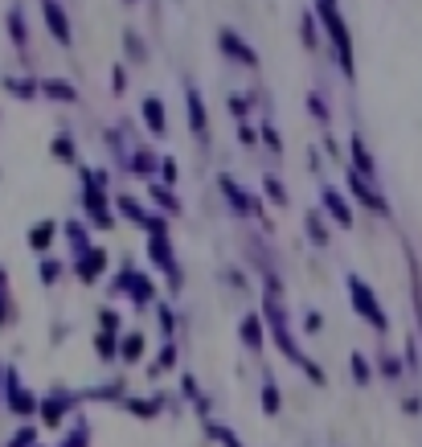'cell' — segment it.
Instances as JSON below:
<instances>
[{
    "label": "cell",
    "instance_id": "obj_1",
    "mask_svg": "<svg viewBox=\"0 0 422 447\" xmlns=\"http://www.w3.org/2000/svg\"><path fill=\"white\" fill-rule=\"evenodd\" d=\"M259 316H262V324H267V332H271V341L279 345V353H283L295 369H304V365H308V353L299 349L292 324H287V304H283L279 275H267V292H262V312Z\"/></svg>",
    "mask_w": 422,
    "mask_h": 447
},
{
    "label": "cell",
    "instance_id": "obj_2",
    "mask_svg": "<svg viewBox=\"0 0 422 447\" xmlns=\"http://www.w3.org/2000/svg\"><path fill=\"white\" fill-rule=\"evenodd\" d=\"M316 21L328 34L332 50H336V66H341L344 78H353V34H349V21L341 17V4L336 0H316Z\"/></svg>",
    "mask_w": 422,
    "mask_h": 447
},
{
    "label": "cell",
    "instance_id": "obj_3",
    "mask_svg": "<svg viewBox=\"0 0 422 447\" xmlns=\"http://www.w3.org/2000/svg\"><path fill=\"white\" fill-rule=\"evenodd\" d=\"M156 292H160V287H156V279H152L148 271L123 267L111 279V292H107V296H128L135 308H152V304H156Z\"/></svg>",
    "mask_w": 422,
    "mask_h": 447
},
{
    "label": "cell",
    "instance_id": "obj_4",
    "mask_svg": "<svg viewBox=\"0 0 422 447\" xmlns=\"http://www.w3.org/2000/svg\"><path fill=\"white\" fill-rule=\"evenodd\" d=\"M344 287H349V304H353V312H357L361 320H369V329H377V332L390 329V316H386V308H381V299L374 296V287L361 279V275H349Z\"/></svg>",
    "mask_w": 422,
    "mask_h": 447
},
{
    "label": "cell",
    "instance_id": "obj_5",
    "mask_svg": "<svg viewBox=\"0 0 422 447\" xmlns=\"http://www.w3.org/2000/svg\"><path fill=\"white\" fill-rule=\"evenodd\" d=\"M78 177H82V210H86V217L95 222L98 230H111V226H115V214H111V193H107L103 185H95L91 168H78Z\"/></svg>",
    "mask_w": 422,
    "mask_h": 447
},
{
    "label": "cell",
    "instance_id": "obj_6",
    "mask_svg": "<svg viewBox=\"0 0 422 447\" xmlns=\"http://www.w3.org/2000/svg\"><path fill=\"white\" fill-rule=\"evenodd\" d=\"M148 259L156 271L168 275V287L177 292L180 287V267H177V250H173V238L168 234H148Z\"/></svg>",
    "mask_w": 422,
    "mask_h": 447
},
{
    "label": "cell",
    "instance_id": "obj_7",
    "mask_svg": "<svg viewBox=\"0 0 422 447\" xmlns=\"http://www.w3.org/2000/svg\"><path fill=\"white\" fill-rule=\"evenodd\" d=\"M217 189H222V197H226V205L234 210L238 217H262V205H259V197L254 193H246L242 185L234 181L230 173H222L217 177Z\"/></svg>",
    "mask_w": 422,
    "mask_h": 447
},
{
    "label": "cell",
    "instance_id": "obj_8",
    "mask_svg": "<svg viewBox=\"0 0 422 447\" xmlns=\"http://www.w3.org/2000/svg\"><path fill=\"white\" fill-rule=\"evenodd\" d=\"M344 181H349V193L365 205V210H374V214H381V217H390V201H386V193L377 189L374 181H365V177H357L353 168H344Z\"/></svg>",
    "mask_w": 422,
    "mask_h": 447
},
{
    "label": "cell",
    "instance_id": "obj_9",
    "mask_svg": "<svg viewBox=\"0 0 422 447\" xmlns=\"http://www.w3.org/2000/svg\"><path fill=\"white\" fill-rule=\"evenodd\" d=\"M217 50L226 53L230 62H238V66H259V50L250 46V41H242V34L238 29H217Z\"/></svg>",
    "mask_w": 422,
    "mask_h": 447
},
{
    "label": "cell",
    "instance_id": "obj_10",
    "mask_svg": "<svg viewBox=\"0 0 422 447\" xmlns=\"http://www.w3.org/2000/svg\"><path fill=\"white\" fill-rule=\"evenodd\" d=\"M78 402H82V398L74 394V390H53L46 402H37V414H41V423H46V427H62V418L74 411Z\"/></svg>",
    "mask_w": 422,
    "mask_h": 447
},
{
    "label": "cell",
    "instance_id": "obj_11",
    "mask_svg": "<svg viewBox=\"0 0 422 447\" xmlns=\"http://www.w3.org/2000/svg\"><path fill=\"white\" fill-rule=\"evenodd\" d=\"M349 168H353L357 177L377 185V160H374V152H369V144H365L357 132L349 135Z\"/></svg>",
    "mask_w": 422,
    "mask_h": 447
},
{
    "label": "cell",
    "instance_id": "obj_12",
    "mask_svg": "<svg viewBox=\"0 0 422 447\" xmlns=\"http://www.w3.org/2000/svg\"><path fill=\"white\" fill-rule=\"evenodd\" d=\"M103 271H107V250L103 247H86L82 255H74V275L82 283H95Z\"/></svg>",
    "mask_w": 422,
    "mask_h": 447
},
{
    "label": "cell",
    "instance_id": "obj_13",
    "mask_svg": "<svg viewBox=\"0 0 422 447\" xmlns=\"http://www.w3.org/2000/svg\"><path fill=\"white\" fill-rule=\"evenodd\" d=\"M320 205L328 210V217H332L336 226H344V230L353 226V205L344 201V193L336 189V185H324V189H320Z\"/></svg>",
    "mask_w": 422,
    "mask_h": 447
},
{
    "label": "cell",
    "instance_id": "obj_14",
    "mask_svg": "<svg viewBox=\"0 0 422 447\" xmlns=\"http://www.w3.org/2000/svg\"><path fill=\"white\" fill-rule=\"evenodd\" d=\"M185 111H189V132L205 144L210 140V111H205V103H201V95H197L193 86L185 91Z\"/></svg>",
    "mask_w": 422,
    "mask_h": 447
},
{
    "label": "cell",
    "instance_id": "obj_15",
    "mask_svg": "<svg viewBox=\"0 0 422 447\" xmlns=\"http://www.w3.org/2000/svg\"><path fill=\"white\" fill-rule=\"evenodd\" d=\"M41 13H46V25H49V34H53V41L58 46H70L74 34H70V17H66L62 4L58 0H41Z\"/></svg>",
    "mask_w": 422,
    "mask_h": 447
},
{
    "label": "cell",
    "instance_id": "obj_16",
    "mask_svg": "<svg viewBox=\"0 0 422 447\" xmlns=\"http://www.w3.org/2000/svg\"><path fill=\"white\" fill-rule=\"evenodd\" d=\"M140 115H144V128L152 135H168V111H164L160 95H148L144 107H140Z\"/></svg>",
    "mask_w": 422,
    "mask_h": 447
},
{
    "label": "cell",
    "instance_id": "obj_17",
    "mask_svg": "<svg viewBox=\"0 0 422 447\" xmlns=\"http://www.w3.org/2000/svg\"><path fill=\"white\" fill-rule=\"evenodd\" d=\"M238 336H242L246 349L262 353V345H267V324H262V316H259V312H246L242 324H238Z\"/></svg>",
    "mask_w": 422,
    "mask_h": 447
},
{
    "label": "cell",
    "instance_id": "obj_18",
    "mask_svg": "<svg viewBox=\"0 0 422 447\" xmlns=\"http://www.w3.org/2000/svg\"><path fill=\"white\" fill-rule=\"evenodd\" d=\"M111 205H115V210H119L123 217H128V222H135L140 230H148V222H152V210H144V205L131 197V193H111Z\"/></svg>",
    "mask_w": 422,
    "mask_h": 447
},
{
    "label": "cell",
    "instance_id": "obj_19",
    "mask_svg": "<svg viewBox=\"0 0 422 447\" xmlns=\"http://www.w3.org/2000/svg\"><path fill=\"white\" fill-rule=\"evenodd\" d=\"M148 197L156 201V205H160L164 214H185V205H180V197H177V189H173V185H160L156 181V177H152V181H148Z\"/></svg>",
    "mask_w": 422,
    "mask_h": 447
},
{
    "label": "cell",
    "instance_id": "obj_20",
    "mask_svg": "<svg viewBox=\"0 0 422 447\" xmlns=\"http://www.w3.org/2000/svg\"><path fill=\"white\" fill-rule=\"evenodd\" d=\"M156 165H160V156H156V152H148V148H135L128 160H123V168H128V173H135V177H148V181L156 177Z\"/></svg>",
    "mask_w": 422,
    "mask_h": 447
},
{
    "label": "cell",
    "instance_id": "obj_21",
    "mask_svg": "<svg viewBox=\"0 0 422 447\" xmlns=\"http://www.w3.org/2000/svg\"><path fill=\"white\" fill-rule=\"evenodd\" d=\"M37 91L46 99H58V103H78V86L66 83V78H46V83H37Z\"/></svg>",
    "mask_w": 422,
    "mask_h": 447
},
{
    "label": "cell",
    "instance_id": "obj_22",
    "mask_svg": "<svg viewBox=\"0 0 422 447\" xmlns=\"http://www.w3.org/2000/svg\"><path fill=\"white\" fill-rule=\"evenodd\" d=\"M9 406H13L16 414H29V411H37V398L21 386V378L16 374H9Z\"/></svg>",
    "mask_w": 422,
    "mask_h": 447
},
{
    "label": "cell",
    "instance_id": "obj_23",
    "mask_svg": "<svg viewBox=\"0 0 422 447\" xmlns=\"http://www.w3.org/2000/svg\"><path fill=\"white\" fill-rule=\"evenodd\" d=\"M119 406H123V411L128 414H135V418H156V414H160V398H119Z\"/></svg>",
    "mask_w": 422,
    "mask_h": 447
},
{
    "label": "cell",
    "instance_id": "obj_24",
    "mask_svg": "<svg viewBox=\"0 0 422 447\" xmlns=\"http://www.w3.org/2000/svg\"><path fill=\"white\" fill-rule=\"evenodd\" d=\"M144 332H123L119 336V361H140L144 357Z\"/></svg>",
    "mask_w": 422,
    "mask_h": 447
},
{
    "label": "cell",
    "instance_id": "obj_25",
    "mask_svg": "<svg viewBox=\"0 0 422 447\" xmlns=\"http://www.w3.org/2000/svg\"><path fill=\"white\" fill-rule=\"evenodd\" d=\"M304 230H308V238L316 242V247H328V238H332V234H328V226H324V214H316V210H308V214H304Z\"/></svg>",
    "mask_w": 422,
    "mask_h": 447
},
{
    "label": "cell",
    "instance_id": "obj_26",
    "mask_svg": "<svg viewBox=\"0 0 422 447\" xmlns=\"http://www.w3.org/2000/svg\"><path fill=\"white\" fill-rule=\"evenodd\" d=\"M299 41H304V50H320V21H316V13L299 17Z\"/></svg>",
    "mask_w": 422,
    "mask_h": 447
},
{
    "label": "cell",
    "instance_id": "obj_27",
    "mask_svg": "<svg viewBox=\"0 0 422 447\" xmlns=\"http://www.w3.org/2000/svg\"><path fill=\"white\" fill-rule=\"evenodd\" d=\"M123 381H107V386H98V390H86V394H78L82 402H119L123 398Z\"/></svg>",
    "mask_w": 422,
    "mask_h": 447
},
{
    "label": "cell",
    "instance_id": "obj_28",
    "mask_svg": "<svg viewBox=\"0 0 422 447\" xmlns=\"http://www.w3.org/2000/svg\"><path fill=\"white\" fill-rule=\"evenodd\" d=\"M123 50H128V62H135V66H144L148 62V46H144V37L135 34V29H123Z\"/></svg>",
    "mask_w": 422,
    "mask_h": 447
},
{
    "label": "cell",
    "instance_id": "obj_29",
    "mask_svg": "<svg viewBox=\"0 0 422 447\" xmlns=\"http://www.w3.org/2000/svg\"><path fill=\"white\" fill-rule=\"evenodd\" d=\"M53 238H58V226H53V222H37L33 234H29V247L33 250H49L53 247Z\"/></svg>",
    "mask_w": 422,
    "mask_h": 447
},
{
    "label": "cell",
    "instance_id": "obj_30",
    "mask_svg": "<svg viewBox=\"0 0 422 447\" xmlns=\"http://www.w3.org/2000/svg\"><path fill=\"white\" fill-rule=\"evenodd\" d=\"M205 435H210L213 443H222V447H242V439H238L226 423H213V418H205Z\"/></svg>",
    "mask_w": 422,
    "mask_h": 447
},
{
    "label": "cell",
    "instance_id": "obj_31",
    "mask_svg": "<svg viewBox=\"0 0 422 447\" xmlns=\"http://www.w3.org/2000/svg\"><path fill=\"white\" fill-rule=\"evenodd\" d=\"M66 238H70V250L82 255V250L91 247V230H86V222H66Z\"/></svg>",
    "mask_w": 422,
    "mask_h": 447
},
{
    "label": "cell",
    "instance_id": "obj_32",
    "mask_svg": "<svg viewBox=\"0 0 422 447\" xmlns=\"http://www.w3.org/2000/svg\"><path fill=\"white\" fill-rule=\"evenodd\" d=\"M49 152L62 160V165H78V148H74V135H58L53 144H49Z\"/></svg>",
    "mask_w": 422,
    "mask_h": 447
},
{
    "label": "cell",
    "instance_id": "obj_33",
    "mask_svg": "<svg viewBox=\"0 0 422 447\" xmlns=\"http://www.w3.org/2000/svg\"><path fill=\"white\" fill-rule=\"evenodd\" d=\"M173 365H177V345L164 341V349L156 353V365H148V378H160L164 369H173Z\"/></svg>",
    "mask_w": 422,
    "mask_h": 447
},
{
    "label": "cell",
    "instance_id": "obj_34",
    "mask_svg": "<svg viewBox=\"0 0 422 447\" xmlns=\"http://www.w3.org/2000/svg\"><path fill=\"white\" fill-rule=\"evenodd\" d=\"M62 447H91V423L86 418H74V427L62 439Z\"/></svg>",
    "mask_w": 422,
    "mask_h": 447
},
{
    "label": "cell",
    "instance_id": "obj_35",
    "mask_svg": "<svg viewBox=\"0 0 422 447\" xmlns=\"http://www.w3.org/2000/svg\"><path fill=\"white\" fill-rule=\"evenodd\" d=\"M279 411H283V394H279V386H275V381H262V414L275 418Z\"/></svg>",
    "mask_w": 422,
    "mask_h": 447
},
{
    "label": "cell",
    "instance_id": "obj_36",
    "mask_svg": "<svg viewBox=\"0 0 422 447\" xmlns=\"http://www.w3.org/2000/svg\"><path fill=\"white\" fill-rule=\"evenodd\" d=\"M262 193H267L271 205H287V189H283V181H279L275 173H267V177H262Z\"/></svg>",
    "mask_w": 422,
    "mask_h": 447
},
{
    "label": "cell",
    "instance_id": "obj_37",
    "mask_svg": "<svg viewBox=\"0 0 422 447\" xmlns=\"http://www.w3.org/2000/svg\"><path fill=\"white\" fill-rule=\"evenodd\" d=\"M95 353L103 357V361H115V357H119V336H111V332H95Z\"/></svg>",
    "mask_w": 422,
    "mask_h": 447
},
{
    "label": "cell",
    "instance_id": "obj_38",
    "mask_svg": "<svg viewBox=\"0 0 422 447\" xmlns=\"http://www.w3.org/2000/svg\"><path fill=\"white\" fill-rule=\"evenodd\" d=\"M349 369H353V381H357V386H369V381H374V369L365 361V353H353V357H349Z\"/></svg>",
    "mask_w": 422,
    "mask_h": 447
},
{
    "label": "cell",
    "instance_id": "obj_39",
    "mask_svg": "<svg viewBox=\"0 0 422 447\" xmlns=\"http://www.w3.org/2000/svg\"><path fill=\"white\" fill-rule=\"evenodd\" d=\"M119 324H123V316L115 312V308H103V312H98V332H111V336H119Z\"/></svg>",
    "mask_w": 422,
    "mask_h": 447
},
{
    "label": "cell",
    "instance_id": "obj_40",
    "mask_svg": "<svg viewBox=\"0 0 422 447\" xmlns=\"http://www.w3.org/2000/svg\"><path fill=\"white\" fill-rule=\"evenodd\" d=\"M308 111H312V115H316V119H320L324 128H328V123H332V111H328L324 95H316V91H312V95H308Z\"/></svg>",
    "mask_w": 422,
    "mask_h": 447
},
{
    "label": "cell",
    "instance_id": "obj_41",
    "mask_svg": "<svg viewBox=\"0 0 422 447\" xmlns=\"http://www.w3.org/2000/svg\"><path fill=\"white\" fill-rule=\"evenodd\" d=\"M156 173H160V185H177V177H180V165L173 160V156H160V165H156Z\"/></svg>",
    "mask_w": 422,
    "mask_h": 447
},
{
    "label": "cell",
    "instance_id": "obj_42",
    "mask_svg": "<svg viewBox=\"0 0 422 447\" xmlns=\"http://www.w3.org/2000/svg\"><path fill=\"white\" fill-rule=\"evenodd\" d=\"M259 140H262L271 152H283V135L275 132V123H259Z\"/></svg>",
    "mask_w": 422,
    "mask_h": 447
},
{
    "label": "cell",
    "instance_id": "obj_43",
    "mask_svg": "<svg viewBox=\"0 0 422 447\" xmlns=\"http://www.w3.org/2000/svg\"><path fill=\"white\" fill-rule=\"evenodd\" d=\"M250 107H254V99H250V95H230V111H234V119H238V123L250 115Z\"/></svg>",
    "mask_w": 422,
    "mask_h": 447
},
{
    "label": "cell",
    "instance_id": "obj_44",
    "mask_svg": "<svg viewBox=\"0 0 422 447\" xmlns=\"http://www.w3.org/2000/svg\"><path fill=\"white\" fill-rule=\"evenodd\" d=\"M156 316H160V332L173 341V332H177V316H173V308H168V304H156Z\"/></svg>",
    "mask_w": 422,
    "mask_h": 447
},
{
    "label": "cell",
    "instance_id": "obj_45",
    "mask_svg": "<svg viewBox=\"0 0 422 447\" xmlns=\"http://www.w3.org/2000/svg\"><path fill=\"white\" fill-rule=\"evenodd\" d=\"M9 91H13L16 99H33V95H37V83H29V78H9Z\"/></svg>",
    "mask_w": 422,
    "mask_h": 447
},
{
    "label": "cell",
    "instance_id": "obj_46",
    "mask_svg": "<svg viewBox=\"0 0 422 447\" xmlns=\"http://www.w3.org/2000/svg\"><path fill=\"white\" fill-rule=\"evenodd\" d=\"M62 279V263L58 259H41V283H58Z\"/></svg>",
    "mask_w": 422,
    "mask_h": 447
},
{
    "label": "cell",
    "instance_id": "obj_47",
    "mask_svg": "<svg viewBox=\"0 0 422 447\" xmlns=\"http://www.w3.org/2000/svg\"><path fill=\"white\" fill-rule=\"evenodd\" d=\"M238 144H246V148H254V144H259V128H250V119L238 123Z\"/></svg>",
    "mask_w": 422,
    "mask_h": 447
},
{
    "label": "cell",
    "instance_id": "obj_48",
    "mask_svg": "<svg viewBox=\"0 0 422 447\" xmlns=\"http://www.w3.org/2000/svg\"><path fill=\"white\" fill-rule=\"evenodd\" d=\"M9 29H13V41H25V17H21V9H13V13H9Z\"/></svg>",
    "mask_w": 422,
    "mask_h": 447
},
{
    "label": "cell",
    "instance_id": "obj_49",
    "mask_svg": "<svg viewBox=\"0 0 422 447\" xmlns=\"http://www.w3.org/2000/svg\"><path fill=\"white\" fill-rule=\"evenodd\" d=\"M406 369H414V374H418V369H422V349L414 345V336H410V341H406Z\"/></svg>",
    "mask_w": 422,
    "mask_h": 447
},
{
    "label": "cell",
    "instance_id": "obj_50",
    "mask_svg": "<svg viewBox=\"0 0 422 447\" xmlns=\"http://www.w3.org/2000/svg\"><path fill=\"white\" fill-rule=\"evenodd\" d=\"M111 91H115V95H123V91H128V70H123V66L111 70Z\"/></svg>",
    "mask_w": 422,
    "mask_h": 447
},
{
    "label": "cell",
    "instance_id": "obj_51",
    "mask_svg": "<svg viewBox=\"0 0 422 447\" xmlns=\"http://www.w3.org/2000/svg\"><path fill=\"white\" fill-rule=\"evenodd\" d=\"M180 394H185V398H193V402L201 398V390H197V378H193V374H185V378H180Z\"/></svg>",
    "mask_w": 422,
    "mask_h": 447
},
{
    "label": "cell",
    "instance_id": "obj_52",
    "mask_svg": "<svg viewBox=\"0 0 422 447\" xmlns=\"http://www.w3.org/2000/svg\"><path fill=\"white\" fill-rule=\"evenodd\" d=\"M410 275H414V308H418V329H422V283H418V267L410 263Z\"/></svg>",
    "mask_w": 422,
    "mask_h": 447
},
{
    "label": "cell",
    "instance_id": "obj_53",
    "mask_svg": "<svg viewBox=\"0 0 422 447\" xmlns=\"http://www.w3.org/2000/svg\"><path fill=\"white\" fill-rule=\"evenodd\" d=\"M381 378H402V361H393V357H381Z\"/></svg>",
    "mask_w": 422,
    "mask_h": 447
},
{
    "label": "cell",
    "instance_id": "obj_54",
    "mask_svg": "<svg viewBox=\"0 0 422 447\" xmlns=\"http://www.w3.org/2000/svg\"><path fill=\"white\" fill-rule=\"evenodd\" d=\"M320 329H324V316H320L316 308H312V312L304 316V332H320Z\"/></svg>",
    "mask_w": 422,
    "mask_h": 447
},
{
    "label": "cell",
    "instance_id": "obj_55",
    "mask_svg": "<svg viewBox=\"0 0 422 447\" xmlns=\"http://www.w3.org/2000/svg\"><path fill=\"white\" fill-rule=\"evenodd\" d=\"M33 439H37V431H33V427H25V431H16L13 447H33Z\"/></svg>",
    "mask_w": 422,
    "mask_h": 447
},
{
    "label": "cell",
    "instance_id": "obj_56",
    "mask_svg": "<svg viewBox=\"0 0 422 447\" xmlns=\"http://www.w3.org/2000/svg\"><path fill=\"white\" fill-rule=\"evenodd\" d=\"M222 279H226V283H234V287H242V292H246V279L238 275V271H222Z\"/></svg>",
    "mask_w": 422,
    "mask_h": 447
},
{
    "label": "cell",
    "instance_id": "obj_57",
    "mask_svg": "<svg viewBox=\"0 0 422 447\" xmlns=\"http://www.w3.org/2000/svg\"><path fill=\"white\" fill-rule=\"evenodd\" d=\"M402 411H406V414H418L422 402H418V398H402Z\"/></svg>",
    "mask_w": 422,
    "mask_h": 447
},
{
    "label": "cell",
    "instance_id": "obj_58",
    "mask_svg": "<svg viewBox=\"0 0 422 447\" xmlns=\"http://www.w3.org/2000/svg\"><path fill=\"white\" fill-rule=\"evenodd\" d=\"M0 320H9V308H4V275H0Z\"/></svg>",
    "mask_w": 422,
    "mask_h": 447
},
{
    "label": "cell",
    "instance_id": "obj_59",
    "mask_svg": "<svg viewBox=\"0 0 422 447\" xmlns=\"http://www.w3.org/2000/svg\"><path fill=\"white\" fill-rule=\"evenodd\" d=\"M123 4H135V0H123Z\"/></svg>",
    "mask_w": 422,
    "mask_h": 447
}]
</instances>
